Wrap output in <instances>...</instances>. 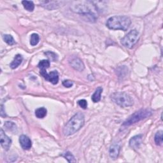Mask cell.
<instances>
[{
    "mask_svg": "<svg viewBox=\"0 0 163 163\" xmlns=\"http://www.w3.org/2000/svg\"><path fill=\"white\" fill-rule=\"evenodd\" d=\"M84 115L80 112L76 113L65 125L63 129L64 136H68L75 134L84 126Z\"/></svg>",
    "mask_w": 163,
    "mask_h": 163,
    "instance_id": "1",
    "label": "cell"
},
{
    "mask_svg": "<svg viewBox=\"0 0 163 163\" xmlns=\"http://www.w3.org/2000/svg\"><path fill=\"white\" fill-rule=\"evenodd\" d=\"M131 24L130 17L126 15H116L110 17L107 22V27L112 30L127 31Z\"/></svg>",
    "mask_w": 163,
    "mask_h": 163,
    "instance_id": "2",
    "label": "cell"
},
{
    "mask_svg": "<svg viewBox=\"0 0 163 163\" xmlns=\"http://www.w3.org/2000/svg\"><path fill=\"white\" fill-rule=\"evenodd\" d=\"M111 100L121 107L132 106L134 101L132 98L124 92H116L110 96Z\"/></svg>",
    "mask_w": 163,
    "mask_h": 163,
    "instance_id": "3",
    "label": "cell"
},
{
    "mask_svg": "<svg viewBox=\"0 0 163 163\" xmlns=\"http://www.w3.org/2000/svg\"><path fill=\"white\" fill-rule=\"evenodd\" d=\"M152 115V111H150L147 109H142L139 110L131 115H130L129 118H127L124 122L123 123V126H130L132 124H134L136 122H138L142 120H143L146 118L150 117Z\"/></svg>",
    "mask_w": 163,
    "mask_h": 163,
    "instance_id": "4",
    "label": "cell"
},
{
    "mask_svg": "<svg viewBox=\"0 0 163 163\" xmlns=\"http://www.w3.org/2000/svg\"><path fill=\"white\" fill-rule=\"evenodd\" d=\"M139 40V33L136 29H133L121 39V43L125 47L131 49Z\"/></svg>",
    "mask_w": 163,
    "mask_h": 163,
    "instance_id": "5",
    "label": "cell"
},
{
    "mask_svg": "<svg viewBox=\"0 0 163 163\" xmlns=\"http://www.w3.org/2000/svg\"><path fill=\"white\" fill-rule=\"evenodd\" d=\"M0 136H1L0 143H1L2 147L5 150H8L11 145V139L5 133L3 129H1L0 131Z\"/></svg>",
    "mask_w": 163,
    "mask_h": 163,
    "instance_id": "6",
    "label": "cell"
},
{
    "mask_svg": "<svg viewBox=\"0 0 163 163\" xmlns=\"http://www.w3.org/2000/svg\"><path fill=\"white\" fill-rule=\"evenodd\" d=\"M69 64H70L72 67L74 68L75 70H77L78 72H82L85 68L84 63L78 57H72V59L69 60Z\"/></svg>",
    "mask_w": 163,
    "mask_h": 163,
    "instance_id": "7",
    "label": "cell"
},
{
    "mask_svg": "<svg viewBox=\"0 0 163 163\" xmlns=\"http://www.w3.org/2000/svg\"><path fill=\"white\" fill-rule=\"evenodd\" d=\"M19 142H20V146L24 150H29L32 147V142H31V139L28 136L24 134H22L20 136Z\"/></svg>",
    "mask_w": 163,
    "mask_h": 163,
    "instance_id": "8",
    "label": "cell"
},
{
    "mask_svg": "<svg viewBox=\"0 0 163 163\" xmlns=\"http://www.w3.org/2000/svg\"><path fill=\"white\" fill-rule=\"evenodd\" d=\"M142 139H143L142 134H138L132 137L130 140V147L134 149L139 148V146H140L142 142Z\"/></svg>",
    "mask_w": 163,
    "mask_h": 163,
    "instance_id": "9",
    "label": "cell"
},
{
    "mask_svg": "<svg viewBox=\"0 0 163 163\" xmlns=\"http://www.w3.org/2000/svg\"><path fill=\"white\" fill-rule=\"evenodd\" d=\"M120 149H121V146L119 143H113L111 145L109 150V155L110 157L113 159H117L119 154Z\"/></svg>",
    "mask_w": 163,
    "mask_h": 163,
    "instance_id": "10",
    "label": "cell"
},
{
    "mask_svg": "<svg viewBox=\"0 0 163 163\" xmlns=\"http://www.w3.org/2000/svg\"><path fill=\"white\" fill-rule=\"evenodd\" d=\"M41 6L48 10H54L59 7V2H51V1H43L41 2Z\"/></svg>",
    "mask_w": 163,
    "mask_h": 163,
    "instance_id": "11",
    "label": "cell"
},
{
    "mask_svg": "<svg viewBox=\"0 0 163 163\" xmlns=\"http://www.w3.org/2000/svg\"><path fill=\"white\" fill-rule=\"evenodd\" d=\"M47 81L50 82L52 84L55 85L59 82V73L57 71L51 72L48 75V80Z\"/></svg>",
    "mask_w": 163,
    "mask_h": 163,
    "instance_id": "12",
    "label": "cell"
},
{
    "mask_svg": "<svg viewBox=\"0 0 163 163\" xmlns=\"http://www.w3.org/2000/svg\"><path fill=\"white\" fill-rule=\"evenodd\" d=\"M23 57L20 54H17L14 57V59L10 64V66L11 69H15L17 68L22 62Z\"/></svg>",
    "mask_w": 163,
    "mask_h": 163,
    "instance_id": "13",
    "label": "cell"
},
{
    "mask_svg": "<svg viewBox=\"0 0 163 163\" xmlns=\"http://www.w3.org/2000/svg\"><path fill=\"white\" fill-rule=\"evenodd\" d=\"M103 92V88L101 87H98L94 94L92 95L91 99L92 101L94 103H98L101 100V93Z\"/></svg>",
    "mask_w": 163,
    "mask_h": 163,
    "instance_id": "14",
    "label": "cell"
},
{
    "mask_svg": "<svg viewBox=\"0 0 163 163\" xmlns=\"http://www.w3.org/2000/svg\"><path fill=\"white\" fill-rule=\"evenodd\" d=\"M47 114V110L45 107H40L35 110V115L38 119H43Z\"/></svg>",
    "mask_w": 163,
    "mask_h": 163,
    "instance_id": "15",
    "label": "cell"
},
{
    "mask_svg": "<svg viewBox=\"0 0 163 163\" xmlns=\"http://www.w3.org/2000/svg\"><path fill=\"white\" fill-rule=\"evenodd\" d=\"M22 4L28 11H33L34 9V4L32 1H22Z\"/></svg>",
    "mask_w": 163,
    "mask_h": 163,
    "instance_id": "16",
    "label": "cell"
},
{
    "mask_svg": "<svg viewBox=\"0 0 163 163\" xmlns=\"http://www.w3.org/2000/svg\"><path fill=\"white\" fill-rule=\"evenodd\" d=\"M162 131L160 130L158 131L154 137V140H155V143L157 145H161L162 144V141H163V139H162Z\"/></svg>",
    "mask_w": 163,
    "mask_h": 163,
    "instance_id": "17",
    "label": "cell"
},
{
    "mask_svg": "<svg viewBox=\"0 0 163 163\" xmlns=\"http://www.w3.org/2000/svg\"><path fill=\"white\" fill-rule=\"evenodd\" d=\"M40 41V37L38 34L37 33H33L31 35L30 38V44L32 46H35L37 45Z\"/></svg>",
    "mask_w": 163,
    "mask_h": 163,
    "instance_id": "18",
    "label": "cell"
},
{
    "mask_svg": "<svg viewBox=\"0 0 163 163\" xmlns=\"http://www.w3.org/2000/svg\"><path fill=\"white\" fill-rule=\"evenodd\" d=\"M64 157L69 162H75L77 161L74 157V156L70 152H66L61 155Z\"/></svg>",
    "mask_w": 163,
    "mask_h": 163,
    "instance_id": "19",
    "label": "cell"
},
{
    "mask_svg": "<svg viewBox=\"0 0 163 163\" xmlns=\"http://www.w3.org/2000/svg\"><path fill=\"white\" fill-rule=\"evenodd\" d=\"M3 38L4 40V41L10 45H13L14 44H15V41L13 37L10 35V34H4Z\"/></svg>",
    "mask_w": 163,
    "mask_h": 163,
    "instance_id": "20",
    "label": "cell"
},
{
    "mask_svg": "<svg viewBox=\"0 0 163 163\" xmlns=\"http://www.w3.org/2000/svg\"><path fill=\"white\" fill-rule=\"evenodd\" d=\"M50 64H51V63L49 60L44 59V60H42L40 61V63L38 64V67L40 68V69H46L50 67Z\"/></svg>",
    "mask_w": 163,
    "mask_h": 163,
    "instance_id": "21",
    "label": "cell"
},
{
    "mask_svg": "<svg viewBox=\"0 0 163 163\" xmlns=\"http://www.w3.org/2000/svg\"><path fill=\"white\" fill-rule=\"evenodd\" d=\"M5 127L7 128V130L8 131H14V130H15L17 129V127H13L12 126H15V124L14 123H13L12 122H7L5 124Z\"/></svg>",
    "mask_w": 163,
    "mask_h": 163,
    "instance_id": "22",
    "label": "cell"
},
{
    "mask_svg": "<svg viewBox=\"0 0 163 163\" xmlns=\"http://www.w3.org/2000/svg\"><path fill=\"white\" fill-rule=\"evenodd\" d=\"M45 54L53 62H55L57 60V55L52 52H46L45 53Z\"/></svg>",
    "mask_w": 163,
    "mask_h": 163,
    "instance_id": "23",
    "label": "cell"
},
{
    "mask_svg": "<svg viewBox=\"0 0 163 163\" xmlns=\"http://www.w3.org/2000/svg\"><path fill=\"white\" fill-rule=\"evenodd\" d=\"M78 105L83 109H86L87 107V101L85 99H80L78 101Z\"/></svg>",
    "mask_w": 163,
    "mask_h": 163,
    "instance_id": "24",
    "label": "cell"
},
{
    "mask_svg": "<svg viewBox=\"0 0 163 163\" xmlns=\"http://www.w3.org/2000/svg\"><path fill=\"white\" fill-rule=\"evenodd\" d=\"M63 85L65 87H67V88H69L73 86V82L71 81V80H64L63 82Z\"/></svg>",
    "mask_w": 163,
    "mask_h": 163,
    "instance_id": "25",
    "label": "cell"
}]
</instances>
